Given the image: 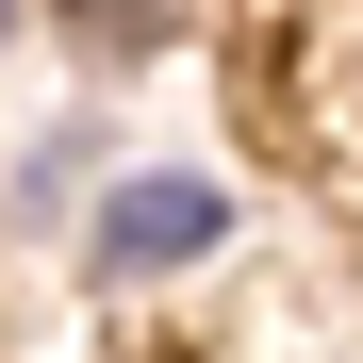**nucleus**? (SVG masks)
<instances>
[{
	"label": "nucleus",
	"instance_id": "f257e3e1",
	"mask_svg": "<svg viewBox=\"0 0 363 363\" xmlns=\"http://www.w3.org/2000/svg\"><path fill=\"white\" fill-rule=\"evenodd\" d=\"M215 248H231V182L215 165H133V182H99V215H83V281H116V297L199 281Z\"/></svg>",
	"mask_w": 363,
	"mask_h": 363
},
{
	"label": "nucleus",
	"instance_id": "f03ea898",
	"mask_svg": "<svg viewBox=\"0 0 363 363\" xmlns=\"http://www.w3.org/2000/svg\"><path fill=\"white\" fill-rule=\"evenodd\" d=\"M50 17H67V33L99 50V67H149V50H165L182 17H199V0H50Z\"/></svg>",
	"mask_w": 363,
	"mask_h": 363
},
{
	"label": "nucleus",
	"instance_id": "7ed1b4c3",
	"mask_svg": "<svg viewBox=\"0 0 363 363\" xmlns=\"http://www.w3.org/2000/svg\"><path fill=\"white\" fill-rule=\"evenodd\" d=\"M99 215V116H67V133H33V165H17V215Z\"/></svg>",
	"mask_w": 363,
	"mask_h": 363
},
{
	"label": "nucleus",
	"instance_id": "20e7f679",
	"mask_svg": "<svg viewBox=\"0 0 363 363\" xmlns=\"http://www.w3.org/2000/svg\"><path fill=\"white\" fill-rule=\"evenodd\" d=\"M17 17H33V0H0V50H17Z\"/></svg>",
	"mask_w": 363,
	"mask_h": 363
},
{
	"label": "nucleus",
	"instance_id": "39448f33",
	"mask_svg": "<svg viewBox=\"0 0 363 363\" xmlns=\"http://www.w3.org/2000/svg\"><path fill=\"white\" fill-rule=\"evenodd\" d=\"M347 99H363V33H347Z\"/></svg>",
	"mask_w": 363,
	"mask_h": 363
}]
</instances>
